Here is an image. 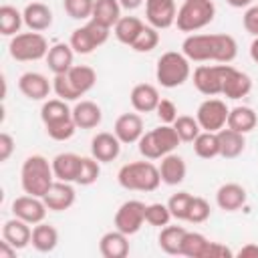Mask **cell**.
<instances>
[{"instance_id": "1", "label": "cell", "mask_w": 258, "mask_h": 258, "mask_svg": "<svg viewBox=\"0 0 258 258\" xmlns=\"http://www.w3.org/2000/svg\"><path fill=\"white\" fill-rule=\"evenodd\" d=\"M181 52L194 62H224L230 64L238 54V42L234 36L216 34H189L181 42Z\"/></svg>"}, {"instance_id": "2", "label": "cell", "mask_w": 258, "mask_h": 258, "mask_svg": "<svg viewBox=\"0 0 258 258\" xmlns=\"http://www.w3.org/2000/svg\"><path fill=\"white\" fill-rule=\"evenodd\" d=\"M97 83L95 69L87 64H73L69 73L54 75L52 79V91L62 101H77L85 93H89Z\"/></svg>"}, {"instance_id": "3", "label": "cell", "mask_w": 258, "mask_h": 258, "mask_svg": "<svg viewBox=\"0 0 258 258\" xmlns=\"http://www.w3.org/2000/svg\"><path fill=\"white\" fill-rule=\"evenodd\" d=\"M54 171H52V161H48L44 155H28L20 167V185L24 194L38 196L42 198L48 187L54 181Z\"/></svg>"}, {"instance_id": "4", "label": "cell", "mask_w": 258, "mask_h": 258, "mask_svg": "<svg viewBox=\"0 0 258 258\" xmlns=\"http://www.w3.org/2000/svg\"><path fill=\"white\" fill-rule=\"evenodd\" d=\"M117 181L123 189H131V191H155L161 183V175H159V167L151 163V159H143V161H131L125 163L119 173H117Z\"/></svg>"}, {"instance_id": "5", "label": "cell", "mask_w": 258, "mask_h": 258, "mask_svg": "<svg viewBox=\"0 0 258 258\" xmlns=\"http://www.w3.org/2000/svg\"><path fill=\"white\" fill-rule=\"evenodd\" d=\"M189 58L183 52L177 50H167L157 58L155 67V79L161 87L165 89H175L181 87L189 77H191V67Z\"/></svg>"}, {"instance_id": "6", "label": "cell", "mask_w": 258, "mask_h": 258, "mask_svg": "<svg viewBox=\"0 0 258 258\" xmlns=\"http://www.w3.org/2000/svg\"><path fill=\"white\" fill-rule=\"evenodd\" d=\"M181 143L177 131L173 129V125H165L161 123L159 127L147 131L141 135V139L137 141L139 145V153L145 159H161L167 153H173V149Z\"/></svg>"}, {"instance_id": "7", "label": "cell", "mask_w": 258, "mask_h": 258, "mask_svg": "<svg viewBox=\"0 0 258 258\" xmlns=\"http://www.w3.org/2000/svg\"><path fill=\"white\" fill-rule=\"evenodd\" d=\"M214 16L216 4L212 0H183L175 16V26L181 32H198L206 28Z\"/></svg>"}, {"instance_id": "8", "label": "cell", "mask_w": 258, "mask_h": 258, "mask_svg": "<svg viewBox=\"0 0 258 258\" xmlns=\"http://www.w3.org/2000/svg\"><path fill=\"white\" fill-rule=\"evenodd\" d=\"M8 52L14 60H20V62L40 60V58H46L48 54V40L40 32H34V30L18 32L10 36Z\"/></svg>"}, {"instance_id": "9", "label": "cell", "mask_w": 258, "mask_h": 258, "mask_svg": "<svg viewBox=\"0 0 258 258\" xmlns=\"http://www.w3.org/2000/svg\"><path fill=\"white\" fill-rule=\"evenodd\" d=\"M109 34H111V28H105V26L97 24L95 20H89L87 24L73 30L69 44L73 46V50L77 54H91L95 48H99L101 44L107 42Z\"/></svg>"}, {"instance_id": "10", "label": "cell", "mask_w": 258, "mask_h": 258, "mask_svg": "<svg viewBox=\"0 0 258 258\" xmlns=\"http://www.w3.org/2000/svg\"><path fill=\"white\" fill-rule=\"evenodd\" d=\"M232 69V64H200L196 67L191 79H194V87L206 95V97H216V95H222V89H224V81H226V75L228 71Z\"/></svg>"}, {"instance_id": "11", "label": "cell", "mask_w": 258, "mask_h": 258, "mask_svg": "<svg viewBox=\"0 0 258 258\" xmlns=\"http://www.w3.org/2000/svg\"><path fill=\"white\" fill-rule=\"evenodd\" d=\"M145 204L139 200H127L119 206V210L115 212V228L127 236H133L141 230V226L145 224Z\"/></svg>"}, {"instance_id": "12", "label": "cell", "mask_w": 258, "mask_h": 258, "mask_svg": "<svg viewBox=\"0 0 258 258\" xmlns=\"http://www.w3.org/2000/svg\"><path fill=\"white\" fill-rule=\"evenodd\" d=\"M228 113L230 109L226 107V103L222 99H212L208 97L196 111V119L202 127V131H214L218 133L220 129L226 127L228 121Z\"/></svg>"}, {"instance_id": "13", "label": "cell", "mask_w": 258, "mask_h": 258, "mask_svg": "<svg viewBox=\"0 0 258 258\" xmlns=\"http://www.w3.org/2000/svg\"><path fill=\"white\" fill-rule=\"evenodd\" d=\"M46 204L42 198L38 196H30V194H24V196H18L14 202H12V216L28 222L30 226H36L40 222H44L46 218Z\"/></svg>"}, {"instance_id": "14", "label": "cell", "mask_w": 258, "mask_h": 258, "mask_svg": "<svg viewBox=\"0 0 258 258\" xmlns=\"http://www.w3.org/2000/svg\"><path fill=\"white\" fill-rule=\"evenodd\" d=\"M177 8L175 0H145V18L149 26L157 30H165L175 24Z\"/></svg>"}, {"instance_id": "15", "label": "cell", "mask_w": 258, "mask_h": 258, "mask_svg": "<svg viewBox=\"0 0 258 258\" xmlns=\"http://www.w3.org/2000/svg\"><path fill=\"white\" fill-rule=\"evenodd\" d=\"M18 89L20 93L30 99V101H46L48 93L52 91V85L50 81L42 75V73H36V71H28L24 75H20L18 79Z\"/></svg>"}, {"instance_id": "16", "label": "cell", "mask_w": 258, "mask_h": 258, "mask_svg": "<svg viewBox=\"0 0 258 258\" xmlns=\"http://www.w3.org/2000/svg\"><path fill=\"white\" fill-rule=\"evenodd\" d=\"M42 200H44V204L50 212H64L75 204L77 194H75V187L69 181L54 179L52 185L48 187V191L42 196Z\"/></svg>"}, {"instance_id": "17", "label": "cell", "mask_w": 258, "mask_h": 258, "mask_svg": "<svg viewBox=\"0 0 258 258\" xmlns=\"http://www.w3.org/2000/svg\"><path fill=\"white\" fill-rule=\"evenodd\" d=\"M113 133L117 135V139L123 145L137 143L141 139V135L145 133L143 131V119H141V115L139 113H123V115H119L117 121H115Z\"/></svg>"}, {"instance_id": "18", "label": "cell", "mask_w": 258, "mask_h": 258, "mask_svg": "<svg viewBox=\"0 0 258 258\" xmlns=\"http://www.w3.org/2000/svg\"><path fill=\"white\" fill-rule=\"evenodd\" d=\"M121 141L117 139L115 133H107V131H101L97 133L93 139H91V155L101 161V163H109V161H115L121 153Z\"/></svg>"}, {"instance_id": "19", "label": "cell", "mask_w": 258, "mask_h": 258, "mask_svg": "<svg viewBox=\"0 0 258 258\" xmlns=\"http://www.w3.org/2000/svg\"><path fill=\"white\" fill-rule=\"evenodd\" d=\"M246 200H248V194H246L244 185L234 183V181L220 185L216 191V204L224 212H238L240 208H244Z\"/></svg>"}, {"instance_id": "20", "label": "cell", "mask_w": 258, "mask_h": 258, "mask_svg": "<svg viewBox=\"0 0 258 258\" xmlns=\"http://www.w3.org/2000/svg\"><path fill=\"white\" fill-rule=\"evenodd\" d=\"M131 107L137 111V113H153L161 101L159 97V91L157 87L149 85V83H139L131 89Z\"/></svg>"}, {"instance_id": "21", "label": "cell", "mask_w": 258, "mask_h": 258, "mask_svg": "<svg viewBox=\"0 0 258 258\" xmlns=\"http://www.w3.org/2000/svg\"><path fill=\"white\" fill-rule=\"evenodd\" d=\"M2 240H6L8 244H12L16 250H22L30 244L32 240V230H30V224L20 220V218H10L4 222L2 226Z\"/></svg>"}, {"instance_id": "22", "label": "cell", "mask_w": 258, "mask_h": 258, "mask_svg": "<svg viewBox=\"0 0 258 258\" xmlns=\"http://www.w3.org/2000/svg\"><path fill=\"white\" fill-rule=\"evenodd\" d=\"M99 252L103 258H125L129 254V236L117 228L105 232L99 240Z\"/></svg>"}, {"instance_id": "23", "label": "cell", "mask_w": 258, "mask_h": 258, "mask_svg": "<svg viewBox=\"0 0 258 258\" xmlns=\"http://www.w3.org/2000/svg\"><path fill=\"white\" fill-rule=\"evenodd\" d=\"M22 16H24V24L28 26V30H34V32H44L52 24V10L42 2L26 4L22 10Z\"/></svg>"}, {"instance_id": "24", "label": "cell", "mask_w": 258, "mask_h": 258, "mask_svg": "<svg viewBox=\"0 0 258 258\" xmlns=\"http://www.w3.org/2000/svg\"><path fill=\"white\" fill-rule=\"evenodd\" d=\"M81 161H83V157L77 153H71V151L54 155V159H52L54 177L60 181H69V183L77 181L79 171H81Z\"/></svg>"}, {"instance_id": "25", "label": "cell", "mask_w": 258, "mask_h": 258, "mask_svg": "<svg viewBox=\"0 0 258 258\" xmlns=\"http://www.w3.org/2000/svg\"><path fill=\"white\" fill-rule=\"evenodd\" d=\"M185 173H187V167H185V161L181 155L167 153L161 157L159 175H161V181L165 185H179L185 179Z\"/></svg>"}, {"instance_id": "26", "label": "cell", "mask_w": 258, "mask_h": 258, "mask_svg": "<svg viewBox=\"0 0 258 258\" xmlns=\"http://www.w3.org/2000/svg\"><path fill=\"white\" fill-rule=\"evenodd\" d=\"M252 91V79L238 71V69H230L228 75H226V81H224V89H222V95L226 99H232V101H238L242 97H246L248 93Z\"/></svg>"}, {"instance_id": "27", "label": "cell", "mask_w": 258, "mask_h": 258, "mask_svg": "<svg viewBox=\"0 0 258 258\" xmlns=\"http://www.w3.org/2000/svg\"><path fill=\"white\" fill-rule=\"evenodd\" d=\"M73 58H75L73 46L71 44H64V42H58V44H54V46L48 48L46 64L52 71V75H64V73L71 71Z\"/></svg>"}, {"instance_id": "28", "label": "cell", "mask_w": 258, "mask_h": 258, "mask_svg": "<svg viewBox=\"0 0 258 258\" xmlns=\"http://www.w3.org/2000/svg\"><path fill=\"white\" fill-rule=\"evenodd\" d=\"M220 139V155L226 159H236L246 149V137L240 131H234L230 127H224L218 131Z\"/></svg>"}, {"instance_id": "29", "label": "cell", "mask_w": 258, "mask_h": 258, "mask_svg": "<svg viewBox=\"0 0 258 258\" xmlns=\"http://www.w3.org/2000/svg\"><path fill=\"white\" fill-rule=\"evenodd\" d=\"M73 119L79 129H95L103 119V111L93 101H79L73 107Z\"/></svg>"}, {"instance_id": "30", "label": "cell", "mask_w": 258, "mask_h": 258, "mask_svg": "<svg viewBox=\"0 0 258 258\" xmlns=\"http://www.w3.org/2000/svg\"><path fill=\"white\" fill-rule=\"evenodd\" d=\"M121 18V4L119 0H95L91 20L105 28H113Z\"/></svg>"}, {"instance_id": "31", "label": "cell", "mask_w": 258, "mask_h": 258, "mask_svg": "<svg viewBox=\"0 0 258 258\" xmlns=\"http://www.w3.org/2000/svg\"><path fill=\"white\" fill-rule=\"evenodd\" d=\"M258 123V117H256V111L252 107H246V105H238L234 109H230L228 113V121H226V127L234 129V131H240V133H250Z\"/></svg>"}, {"instance_id": "32", "label": "cell", "mask_w": 258, "mask_h": 258, "mask_svg": "<svg viewBox=\"0 0 258 258\" xmlns=\"http://www.w3.org/2000/svg\"><path fill=\"white\" fill-rule=\"evenodd\" d=\"M30 244L34 246V250H38L42 254L52 252L56 248V244H58V232H56V228L50 226V224H44V222L36 224L32 228V240H30Z\"/></svg>"}, {"instance_id": "33", "label": "cell", "mask_w": 258, "mask_h": 258, "mask_svg": "<svg viewBox=\"0 0 258 258\" xmlns=\"http://www.w3.org/2000/svg\"><path fill=\"white\" fill-rule=\"evenodd\" d=\"M143 22L141 18L137 16H121L119 22L113 26V32H115V38L121 42V44H127L131 46L135 42V38L139 36V32L143 30Z\"/></svg>"}, {"instance_id": "34", "label": "cell", "mask_w": 258, "mask_h": 258, "mask_svg": "<svg viewBox=\"0 0 258 258\" xmlns=\"http://www.w3.org/2000/svg\"><path fill=\"white\" fill-rule=\"evenodd\" d=\"M183 234H185V228L181 226H163L159 236H157V244L159 248L165 252V254H171V256H179L181 252V240H183Z\"/></svg>"}, {"instance_id": "35", "label": "cell", "mask_w": 258, "mask_h": 258, "mask_svg": "<svg viewBox=\"0 0 258 258\" xmlns=\"http://www.w3.org/2000/svg\"><path fill=\"white\" fill-rule=\"evenodd\" d=\"M208 246H210V240L200 234V232H187L183 234V240H181V252L179 256H187V258H206V252H208Z\"/></svg>"}, {"instance_id": "36", "label": "cell", "mask_w": 258, "mask_h": 258, "mask_svg": "<svg viewBox=\"0 0 258 258\" xmlns=\"http://www.w3.org/2000/svg\"><path fill=\"white\" fill-rule=\"evenodd\" d=\"M194 153L202 159H214L220 155V139L214 131H202L194 141Z\"/></svg>"}, {"instance_id": "37", "label": "cell", "mask_w": 258, "mask_h": 258, "mask_svg": "<svg viewBox=\"0 0 258 258\" xmlns=\"http://www.w3.org/2000/svg\"><path fill=\"white\" fill-rule=\"evenodd\" d=\"M22 24H24V16L18 8H14L10 4L0 6V34L14 36L20 32Z\"/></svg>"}, {"instance_id": "38", "label": "cell", "mask_w": 258, "mask_h": 258, "mask_svg": "<svg viewBox=\"0 0 258 258\" xmlns=\"http://www.w3.org/2000/svg\"><path fill=\"white\" fill-rule=\"evenodd\" d=\"M67 117H73V109H69L67 101H62V99H48L40 107V119L44 125L67 119Z\"/></svg>"}, {"instance_id": "39", "label": "cell", "mask_w": 258, "mask_h": 258, "mask_svg": "<svg viewBox=\"0 0 258 258\" xmlns=\"http://www.w3.org/2000/svg\"><path fill=\"white\" fill-rule=\"evenodd\" d=\"M173 129L177 131L179 139L185 141V143H191L202 133V127H200L198 119L189 117V115H177V119L173 121Z\"/></svg>"}, {"instance_id": "40", "label": "cell", "mask_w": 258, "mask_h": 258, "mask_svg": "<svg viewBox=\"0 0 258 258\" xmlns=\"http://www.w3.org/2000/svg\"><path fill=\"white\" fill-rule=\"evenodd\" d=\"M77 129L79 127H77V123H75L73 117H67V119H60V121H54V123L44 125L46 135L50 139H54V141H67V139H71Z\"/></svg>"}, {"instance_id": "41", "label": "cell", "mask_w": 258, "mask_h": 258, "mask_svg": "<svg viewBox=\"0 0 258 258\" xmlns=\"http://www.w3.org/2000/svg\"><path fill=\"white\" fill-rule=\"evenodd\" d=\"M157 44H159V30L149 26V24H145L143 30L139 32V36L135 38V42L131 44V48L135 52H151Z\"/></svg>"}, {"instance_id": "42", "label": "cell", "mask_w": 258, "mask_h": 258, "mask_svg": "<svg viewBox=\"0 0 258 258\" xmlns=\"http://www.w3.org/2000/svg\"><path fill=\"white\" fill-rule=\"evenodd\" d=\"M99 163L101 161H97L93 155L91 157H83L81 171H79V177H77L75 183H79V185H93L99 179V175H101V165Z\"/></svg>"}, {"instance_id": "43", "label": "cell", "mask_w": 258, "mask_h": 258, "mask_svg": "<svg viewBox=\"0 0 258 258\" xmlns=\"http://www.w3.org/2000/svg\"><path fill=\"white\" fill-rule=\"evenodd\" d=\"M194 196L187 191H177L167 200V208L171 212V218L175 220H187V212H189V204H191Z\"/></svg>"}, {"instance_id": "44", "label": "cell", "mask_w": 258, "mask_h": 258, "mask_svg": "<svg viewBox=\"0 0 258 258\" xmlns=\"http://www.w3.org/2000/svg\"><path fill=\"white\" fill-rule=\"evenodd\" d=\"M169 220H171V212H169L167 204H159V202L147 204V208H145V222L149 226L163 228V226L169 224Z\"/></svg>"}, {"instance_id": "45", "label": "cell", "mask_w": 258, "mask_h": 258, "mask_svg": "<svg viewBox=\"0 0 258 258\" xmlns=\"http://www.w3.org/2000/svg\"><path fill=\"white\" fill-rule=\"evenodd\" d=\"M95 0H62L64 12L75 20H91Z\"/></svg>"}, {"instance_id": "46", "label": "cell", "mask_w": 258, "mask_h": 258, "mask_svg": "<svg viewBox=\"0 0 258 258\" xmlns=\"http://www.w3.org/2000/svg\"><path fill=\"white\" fill-rule=\"evenodd\" d=\"M212 214V208L210 204L204 200V198H196L191 200L189 204V212H187V220L185 222H191V224H204Z\"/></svg>"}, {"instance_id": "47", "label": "cell", "mask_w": 258, "mask_h": 258, "mask_svg": "<svg viewBox=\"0 0 258 258\" xmlns=\"http://www.w3.org/2000/svg\"><path fill=\"white\" fill-rule=\"evenodd\" d=\"M155 113H157L159 121L165 123V125H173V121L177 119V107L169 99H161L159 105H157V109H155Z\"/></svg>"}, {"instance_id": "48", "label": "cell", "mask_w": 258, "mask_h": 258, "mask_svg": "<svg viewBox=\"0 0 258 258\" xmlns=\"http://www.w3.org/2000/svg\"><path fill=\"white\" fill-rule=\"evenodd\" d=\"M242 24L246 28V32H250L252 36H258V6H248L244 16H242Z\"/></svg>"}, {"instance_id": "49", "label": "cell", "mask_w": 258, "mask_h": 258, "mask_svg": "<svg viewBox=\"0 0 258 258\" xmlns=\"http://www.w3.org/2000/svg\"><path fill=\"white\" fill-rule=\"evenodd\" d=\"M14 151V139L10 133H0V161H8Z\"/></svg>"}, {"instance_id": "50", "label": "cell", "mask_w": 258, "mask_h": 258, "mask_svg": "<svg viewBox=\"0 0 258 258\" xmlns=\"http://www.w3.org/2000/svg\"><path fill=\"white\" fill-rule=\"evenodd\" d=\"M232 256H234V252L220 242H210L208 252H206V258H232Z\"/></svg>"}, {"instance_id": "51", "label": "cell", "mask_w": 258, "mask_h": 258, "mask_svg": "<svg viewBox=\"0 0 258 258\" xmlns=\"http://www.w3.org/2000/svg\"><path fill=\"white\" fill-rule=\"evenodd\" d=\"M236 256H240V258H258V244H246V246H242L236 252Z\"/></svg>"}, {"instance_id": "52", "label": "cell", "mask_w": 258, "mask_h": 258, "mask_svg": "<svg viewBox=\"0 0 258 258\" xmlns=\"http://www.w3.org/2000/svg\"><path fill=\"white\" fill-rule=\"evenodd\" d=\"M16 256V248L12 244H8L6 240L0 242V258H14Z\"/></svg>"}, {"instance_id": "53", "label": "cell", "mask_w": 258, "mask_h": 258, "mask_svg": "<svg viewBox=\"0 0 258 258\" xmlns=\"http://www.w3.org/2000/svg\"><path fill=\"white\" fill-rule=\"evenodd\" d=\"M143 2H145V0H119L121 8H125V10H137Z\"/></svg>"}, {"instance_id": "54", "label": "cell", "mask_w": 258, "mask_h": 258, "mask_svg": "<svg viewBox=\"0 0 258 258\" xmlns=\"http://www.w3.org/2000/svg\"><path fill=\"white\" fill-rule=\"evenodd\" d=\"M250 58H252L254 62H258V36H254V40H252V44H250Z\"/></svg>"}, {"instance_id": "55", "label": "cell", "mask_w": 258, "mask_h": 258, "mask_svg": "<svg viewBox=\"0 0 258 258\" xmlns=\"http://www.w3.org/2000/svg\"><path fill=\"white\" fill-rule=\"evenodd\" d=\"M232 8H248L252 4V0H226Z\"/></svg>"}]
</instances>
